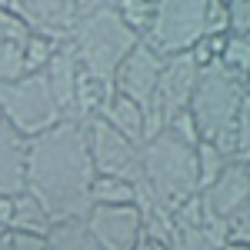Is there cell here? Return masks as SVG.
I'll use <instances>...</instances> for the list:
<instances>
[{"label":"cell","instance_id":"cell-13","mask_svg":"<svg viewBox=\"0 0 250 250\" xmlns=\"http://www.w3.org/2000/svg\"><path fill=\"white\" fill-rule=\"evenodd\" d=\"M43 74H47V83H50L54 104H57L60 114H63V120H74L77 80H80V67H77V57H74V47H70V43L57 47V54H54L50 67H47Z\"/></svg>","mask_w":250,"mask_h":250},{"label":"cell","instance_id":"cell-31","mask_svg":"<svg viewBox=\"0 0 250 250\" xmlns=\"http://www.w3.org/2000/svg\"><path fill=\"white\" fill-rule=\"evenodd\" d=\"M14 240V250H47V237H37V233H10Z\"/></svg>","mask_w":250,"mask_h":250},{"label":"cell","instance_id":"cell-1","mask_svg":"<svg viewBox=\"0 0 250 250\" xmlns=\"http://www.w3.org/2000/svg\"><path fill=\"white\" fill-rule=\"evenodd\" d=\"M94 180L87 124L60 120L47 134L27 140V193L50 213L54 227L87 220Z\"/></svg>","mask_w":250,"mask_h":250},{"label":"cell","instance_id":"cell-21","mask_svg":"<svg viewBox=\"0 0 250 250\" xmlns=\"http://www.w3.org/2000/svg\"><path fill=\"white\" fill-rule=\"evenodd\" d=\"M54 54H57V43L30 34L27 43H23V67H27V74H43V70L50 67Z\"/></svg>","mask_w":250,"mask_h":250},{"label":"cell","instance_id":"cell-3","mask_svg":"<svg viewBox=\"0 0 250 250\" xmlns=\"http://www.w3.org/2000/svg\"><path fill=\"white\" fill-rule=\"evenodd\" d=\"M140 170H144V184L160 197V204L167 210L200 193L193 147H187L184 140H177L167 130L140 147Z\"/></svg>","mask_w":250,"mask_h":250},{"label":"cell","instance_id":"cell-2","mask_svg":"<svg viewBox=\"0 0 250 250\" xmlns=\"http://www.w3.org/2000/svg\"><path fill=\"white\" fill-rule=\"evenodd\" d=\"M137 43H140V37L120 20L117 3L80 0V17L77 30L70 37V47H74V57H77V67L83 77L114 87V74L130 57Z\"/></svg>","mask_w":250,"mask_h":250},{"label":"cell","instance_id":"cell-28","mask_svg":"<svg viewBox=\"0 0 250 250\" xmlns=\"http://www.w3.org/2000/svg\"><path fill=\"white\" fill-rule=\"evenodd\" d=\"M227 17L233 37H250V0H227Z\"/></svg>","mask_w":250,"mask_h":250},{"label":"cell","instance_id":"cell-24","mask_svg":"<svg viewBox=\"0 0 250 250\" xmlns=\"http://www.w3.org/2000/svg\"><path fill=\"white\" fill-rule=\"evenodd\" d=\"M170 220L173 227H184V230H200L204 227V200H200V193L190 197V200H184L180 207H173L170 210Z\"/></svg>","mask_w":250,"mask_h":250},{"label":"cell","instance_id":"cell-29","mask_svg":"<svg viewBox=\"0 0 250 250\" xmlns=\"http://www.w3.org/2000/svg\"><path fill=\"white\" fill-rule=\"evenodd\" d=\"M164 130H167V134H173L177 140H184L187 147H197V144H200V130H197V124H193L190 110H187V114H180V117H173Z\"/></svg>","mask_w":250,"mask_h":250},{"label":"cell","instance_id":"cell-12","mask_svg":"<svg viewBox=\"0 0 250 250\" xmlns=\"http://www.w3.org/2000/svg\"><path fill=\"white\" fill-rule=\"evenodd\" d=\"M27 190V140L0 117V197Z\"/></svg>","mask_w":250,"mask_h":250},{"label":"cell","instance_id":"cell-14","mask_svg":"<svg viewBox=\"0 0 250 250\" xmlns=\"http://www.w3.org/2000/svg\"><path fill=\"white\" fill-rule=\"evenodd\" d=\"M97 117H100L104 124H110L117 134H124L127 140H134L137 147H144V120H147V114H144L140 104H134V100H127V97H120L114 90V94L107 97V104L100 107Z\"/></svg>","mask_w":250,"mask_h":250},{"label":"cell","instance_id":"cell-23","mask_svg":"<svg viewBox=\"0 0 250 250\" xmlns=\"http://www.w3.org/2000/svg\"><path fill=\"white\" fill-rule=\"evenodd\" d=\"M230 17H227V0H207L204 3V37H227Z\"/></svg>","mask_w":250,"mask_h":250},{"label":"cell","instance_id":"cell-18","mask_svg":"<svg viewBox=\"0 0 250 250\" xmlns=\"http://www.w3.org/2000/svg\"><path fill=\"white\" fill-rule=\"evenodd\" d=\"M47 250H100L83 224H57L47 233Z\"/></svg>","mask_w":250,"mask_h":250},{"label":"cell","instance_id":"cell-35","mask_svg":"<svg viewBox=\"0 0 250 250\" xmlns=\"http://www.w3.org/2000/svg\"><path fill=\"white\" fill-rule=\"evenodd\" d=\"M224 250H250V247H247V244H227Z\"/></svg>","mask_w":250,"mask_h":250},{"label":"cell","instance_id":"cell-37","mask_svg":"<svg viewBox=\"0 0 250 250\" xmlns=\"http://www.w3.org/2000/svg\"><path fill=\"white\" fill-rule=\"evenodd\" d=\"M247 173H250V164H247Z\"/></svg>","mask_w":250,"mask_h":250},{"label":"cell","instance_id":"cell-10","mask_svg":"<svg viewBox=\"0 0 250 250\" xmlns=\"http://www.w3.org/2000/svg\"><path fill=\"white\" fill-rule=\"evenodd\" d=\"M160 67H164V57H157L154 50L140 40L134 50H130V57L120 63V70L114 74V90L120 97H127V100L140 104V107L147 110L150 100H154Z\"/></svg>","mask_w":250,"mask_h":250},{"label":"cell","instance_id":"cell-8","mask_svg":"<svg viewBox=\"0 0 250 250\" xmlns=\"http://www.w3.org/2000/svg\"><path fill=\"white\" fill-rule=\"evenodd\" d=\"M10 10L23 20V27L50 43H70L77 30L80 0H10Z\"/></svg>","mask_w":250,"mask_h":250},{"label":"cell","instance_id":"cell-15","mask_svg":"<svg viewBox=\"0 0 250 250\" xmlns=\"http://www.w3.org/2000/svg\"><path fill=\"white\" fill-rule=\"evenodd\" d=\"M54 230V220L50 213L40 207L30 193L23 190L14 197V220H10V233H37V237H47Z\"/></svg>","mask_w":250,"mask_h":250},{"label":"cell","instance_id":"cell-11","mask_svg":"<svg viewBox=\"0 0 250 250\" xmlns=\"http://www.w3.org/2000/svg\"><path fill=\"white\" fill-rule=\"evenodd\" d=\"M200 200H204V213L220 217V220L230 224L233 217L250 204V173H247V164H227V170H224L207 190L200 193Z\"/></svg>","mask_w":250,"mask_h":250},{"label":"cell","instance_id":"cell-30","mask_svg":"<svg viewBox=\"0 0 250 250\" xmlns=\"http://www.w3.org/2000/svg\"><path fill=\"white\" fill-rule=\"evenodd\" d=\"M230 244H247L250 247V204L230 220Z\"/></svg>","mask_w":250,"mask_h":250},{"label":"cell","instance_id":"cell-22","mask_svg":"<svg viewBox=\"0 0 250 250\" xmlns=\"http://www.w3.org/2000/svg\"><path fill=\"white\" fill-rule=\"evenodd\" d=\"M20 77H27L23 47L20 43H0V83H14Z\"/></svg>","mask_w":250,"mask_h":250},{"label":"cell","instance_id":"cell-9","mask_svg":"<svg viewBox=\"0 0 250 250\" xmlns=\"http://www.w3.org/2000/svg\"><path fill=\"white\" fill-rule=\"evenodd\" d=\"M87 233L97 240L100 250H134L144 237V217L137 204L127 207H90L83 220Z\"/></svg>","mask_w":250,"mask_h":250},{"label":"cell","instance_id":"cell-7","mask_svg":"<svg viewBox=\"0 0 250 250\" xmlns=\"http://www.w3.org/2000/svg\"><path fill=\"white\" fill-rule=\"evenodd\" d=\"M87 144H90V160H94L97 177H117L127 184H140V147L124 134H117L110 124H104L100 117L87 120Z\"/></svg>","mask_w":250,"mask_h":250},{"label":"cell","instance_id":"cell-36","mask_svg":"<svg viewBox=\"0 0 250 250\" xmlns=\"http://www.w3.org/2000/svg\"><path fill=\"white\" fill-rule=\"evenodd\" d=\"M244 97H247V100H250V74H247V77H244Z\"/></svg>","mask_w":250,"mask_h":250},{"label":"cell","instance_id":"cell-16","mask_svg":"<svg viewBox=\"0 0 250 250\" xmlns=\"http://www.w3.org/2000/svg\"><path fill=\"white\" fill-rule=\"evenodd\" d=\"M90 200L94 207H127L137 200L134 184L127 180H117V177H97L94 187H90Z\"/></svg>","mask_w":250,"mask_h":250},{"label":"cell","instance_id":"cell-32","mask_svg":"<svg viewBox=\"0 0 250 250\" xmlns=\"http://www.w3.org/2000/svg\"><path fill=\"white\" fill-rule=\"evenodd\" d=\"M14 220V197H0V230H10Z\"/></svg>","mask_w":250,"mask_h":250},{"label":"cell","instance_id":"cell-20","mask_svg":"<svg viewBox=\"0 0 250 250\" xmlns=\"http://www.w3.org/2000/svg\"><path fill=\"white\" fill-rule=\"evenodd\" d=\"M220 67L244 83V77L250 74V37H233V34H227L224 54H220Z\"/></svg>","mask_w":250,"mask_h":250},{"label":"cell","instance_id":"cell-17","mask_svg":"<svg viewBox=\"0 0 250 250\" xmlns=\"http://www.w3.org/2000/svg\"><path fill=\"white\" fill-rule=\"evenodd\" d=\"M193 157H197V187H200V193H204L213 180L220 177V173L227 170V164H230V160L220 154L210 140H200V144L193 147Z\"/></svg>","mask_w":250,"mask_h":250},{"label":"cell","instance_id":"cell-4","mask_svg":"<svg viewBox=\"0 0 250 250\" xmlns=\"http://www.w3.org/2000/svg\"><path fill=\"white\" fill-rule=\"evenodd\" d=\"M0 117L23 140H34L50 127H57L63 114L54 104L47 74H27L14 83H0Z\"/></svg>","mask_w":250,"mask_h":250},{"label":"cell","instance_id":"cell-6","mask_svg":"<svg viewBox=\"0 0 250 250\" xmlns=\"http://www.w3.org/2000/svg\"><path fill=\"white\" fill-rule=\"evenodd\" d=\"M204 3L207 0H160L144 43L164 60L190 54L204 40Z\"/></svg>","mask_w":250,"mask_h":250},{"label":"cell","instance_id":"cell-26","mask_svg":"<svg viewBox=\"0 0 250 250\" xmlns=\"http://www.w3.org/2000/svg\"><path fill=\"white\" fill-rule=\"evenodd\" d=\"M233 134H237V164H250V100H240V110L233 120Z\"/></svg>","mask_w":250,"mask_h":250},{"label":"cell","instance_id":"cell-33","mask_svg":"<svg viewBox=\"0 0 250 250\" xmlns=\"http://www.w3.org/2000/svg\"><path fill=\"white\" fill-rule=\"evenodd\" d=\"M134 250H167V244H160V240H154V237H147V233H144V237H140V244H137Z\"/></svg>","mask_w":250,"mask_h":250},{"label":"cell","instance_id":"cell-19","mask_svg":"<svg viewBox=\"0 0 250 250\" xmlns=\"http://www.w3.org/2000/svg\"><path fill=\"white\" fill-rule=\"evenodd\" d=\"M117 14H120V20L134 30L137 37L144 40L157 17V3L154 0H117Z\"/></svg>","mask_w":250,"mask_h":250},{"label":"cell","instance_id":"cell-25","mask_svg":"<svg viewBox=\"0 0 250 250\" xmlns=\"http://www.w3.org/2000/svg\"><path fill=\"white\" fill-rule=\"evenodd\" d=\"M30 30L23 27V20L10 10V3H0V43H27Z\"/></svg>","mask_w":250,"mask_h":250},{"label":"cell","instance_id":"cell-34","mask_svg":"<svg viewBox=\"0 0 250 250\" xmlns=\"http://www.w3.org/2000/svg\"><path fill=\"white\" fill-rule=\"evenodd\" d=\"M0 250H14V240H10V230H0Z\"/></svg>","mask_w":250,"mask_h":250},{"label":"cell","instance_id":"cell-5","mask_svg":"<svg viewBox=\"0 0 250 250\" xmlns=\"http://www.w3.org/2000/svg\"><path fill=\"white\" fill-rule=\"evenodd\" d=\"M240 100H244V83L233 74H227L220 60L204 67L197 74V87L190 97V117L200 130V140H213L217 134L230 130L240 110Z\"/></svg>","mask_w":250,"mask_h":250},{"label":"cell","instance_id":"cell-27","mask_svg":"<svg viewBox=\"0 0 250 250\" xmlns=\"http://www.w3.org/2000/svg\"><path fill=\"white\" fill-rule=\"evenodd\" d=\"M167 250H217V247L207 240V233H204V230H184V227H173Z\"/></svg>","mask_w":250,"mask_h":250}]
</instances>
